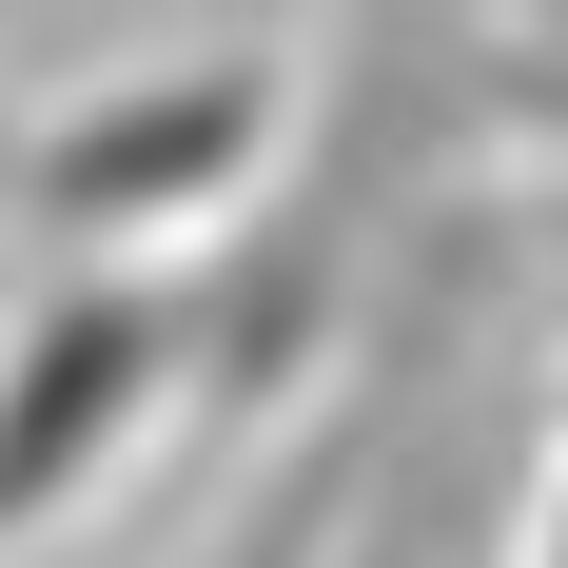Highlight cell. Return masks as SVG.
<instances>
[{"instance_id": "5b68a950", "label": "cell", "mask_w": 568, "mask_h": 568, "mask_svg": "<svg viewBox=\"0 0 568 568\" xmlns=\"http://www.w3.org/2000/svg\"><path fill=\"white\" fill-rule=\"evenodd\" d=\"M0 549H20V529H0Z\"/></svg>"}, {"instance_id": "7a4b0ae2", "label": "cell", "mask_w": 568, "mask_h": 568, "mask_svg": "<svg viewBox=\"0 0 568 568\" xmlns=\"http://www.w3.org/2000/svg\"><path fill=\"white\" fill-rule=\"evenodd\" d=\"M196 373V294H118V275H59L20 334H0V529H59L99 490L158 393Z\"/></svg>"}, {"instance_id": "6da1fadb", "label": "cell", "mask_w": 568, "mask_h": 568, "mask_svg": "<svg viewBox=\"0 0 568 568\" xmlns=\"http://www.w3.org/2000/svg\"><path fill=\"white\" fill-rule=\"evenodd\" d=\"M275 59H138V79H99V99H59L40 138H20V216L59 235V255H118V235H196L255 196V158H275Z\"/></svg>"}, {"instance_id": "3957f363", "label": "cell", "mask_w": 568, "mask_h": 568, "mask_svg": "<svg viewBox=\"0 0 568 568\" xmlns=\"http://www.w3.org/2000/svg\"><path fill=\"white\" fill-rule=\"evenodd\" d=\"M353 568H432V490H373V529H353Z\"/></svg>"}, {"instance_id": "277c9868", "label": "cell", "mask_w": 568, "mask_h": 568, "mask_svg": "<svg viewBox=\"0 0 568 568\" xmlns=\"http://www.w3.org/2000/svg\"><path fill=\"white\" fill-rule=\"evenodd\" d=\"M529 568H568V490H549V529H529Z\"/></svg>"}]
</instances>
